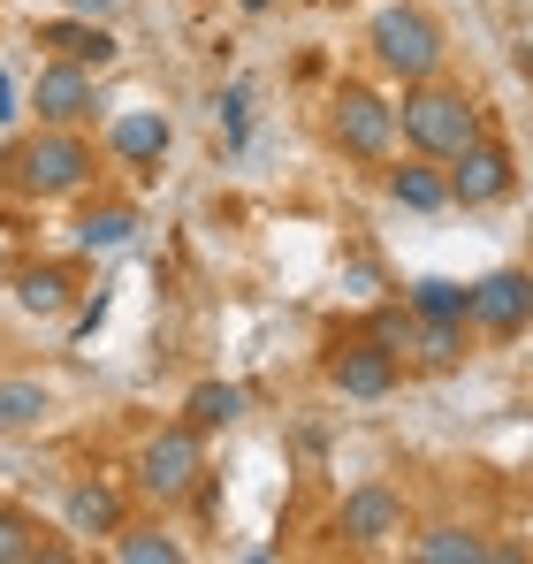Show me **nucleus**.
Wrapping results in <instances>:
<instances>
[{
    "label": "nucleus",
    "instance_id": "f257e3e1",
    "mask_svg": "<svg viewBox=\"0 0 533 564\" xmlns=\"http://www.w3.org/2000/svg\"><path fill=\"white\" fill-rule=\"evenodd\" d=\"M396 130H404V145H420L427 161H457L472 138H480V107L465 93H449V85H412L404 107H396Z\"/></svg>",
    "mask_w": 533,
    "mask_h": 564
},
{
    "label": "nucleus",
    "instance_id": "f03ea898",
    "mask_svg": "<svg viewBox=\"0 0 533 564\" xmlns=\"http://www.w3.org/2000/svg\"><path fill=\"white\" fill-rule=\"evenodd\" d=\"M8 169H15V184L31 191V198H69V191L91 184V145L77 130H54V122H39V138H23L15 153H8Z\"/></svg>",
    "mask_w": 533,
    "mask_h": 564
},
{
    "label": "nucleus",
    "instance_id": "7ed1b4c3",
    "mask_svg": "<svg viewBox=\"0 0 533 564\" xmlns=\"http://www.w3.org/2000/svg\"><path fill=\"white\" fill-rule=\"evenodd\" d=\"M366 39H373L381 69H396L404 85L435 77V62H443V31H435V15H420V8H381Z\"/></svg>",
    "mask_w": 533,
    "mask_h": 564
},
{
    "label": "nucleus",
    "instance_id": "20e7f679",
    "mask_svg": "<svg viewBox=\"0 0 533 564\" xmlns=\"http://www.w3.org/2000/svg\"><path fill=\"white\" fill-rule=\"evenodd\" d=\"M198 473H206V451H198V427L176 420V427H161L145 451H138V488L153 496V503H176L198 488Z\"/></svg>",
    "mask_w": 533,
    "mask_h": 564
},
{
    "label": "nucleus",
    "instance_id": "39448f33",
    "mask_svg": "<svg viewBox=\"0 0 533 564\" xmlns=\"http://www.w3.org/2000/svg\"><path fill=\"white\" fill-rule=\"evenodd\" d=\"M328 130H336V145L358 153V161H381L389 153V138H396V107L381 93H366V85H344L336 93V115H328Z\"/></svg>",
    "mask_w": 533,
    "mask_h": 564
},
{
    "label": "nucleus",
    "instance_id": "423d86ee",
    "mask_svg": "<svg viewBox=\"0 0 533 564\" xmlns=\"http://www.w3.org/2000/svg\"><path fill=\"white\" fill-rule=\"evenodd\" d=\"M465 321H472V328H488V336H519V328L533 321V275H526V268H503V275L472 282Z\"/></svg>",
    "mask_w": 533,
    "mask_h": 564
},
{
    "label": "nucleus",
    "instance_id": "0eeeda50",
    "mask_svg": "<svg viewBox=\"0 0 533 564\" xmlns=\"http://www.w3.org/2000/svg\"><path fill=\"white\" fill-rule=\"evenodd\" d=\"M31 107H39V122L77 130V122L91 115V69H85V62H46V69H39V93H31Z\"/></svg>",
    "mask_w": 533,
    "mask_h": 564
},
{
    "label": "nucleus",
    "instance_id": "6e6552de",
    "mask_svg": "<svg viewBox=\"0 0 533 564\" xmlns=\"http://www.w3.org/2000/svg\"><path fill=\"white\" fill-rule=\"evenodd\" d=\"M503 191H511V153L488 145V138H472V145L457 153V169H449V198H457V206H496Z\"/></svg>",
    "mask_w": 533,
    "mask_h": 564
},
{
    "label": "nucleus",
    "instance_id": "1a4fd4ad",
    "mask_svg": "<svg viewBox=\"0 0 533 564\" xmlns=\"http://www.w3.org/2000/svg\"><path fill=\"white\" fill-rule=\"evenodd\" d=\"M328 381H336L344 397H358V404H373V397L396 389V351H381L373 336H358V344H344V351L328 359Z\"/></svg>",
    "mask_w": 533,
    "mask_h": 564
},
{
    "label": "nucleus",
    "instance_id": "9d476101",
    "mask_svg": "<svg viewBox=\"0 0 533 564\" xmlns=\"http://www.w3.org/2000/svg\"><path fill=\"white\" fill-rule=\"evenodd\" d=\"M39 46H46L54 62H85V69H107V62H115V39H107L91 15H54V23H39Z\"/></svg>",
    "mask_w": 533,
    "mask_h": 564
},
{
    "label": "nucleus",
    "instance_id": "9b49d317",
    "mask_svg": "<svg viewBox=\"0 0 533 564\" xmlns=\"http://www.w3.org/2000/svg\"><path fill=\"white\" fill-rule=\"evenodd\" d=\"M389 534H404V503H396L389 488H351V496H344V542L373 550V542H389Z\"/></svg>",
    "mask_w": 533,
    "mask_h": 564
},
{
    "label": "nucleus",
    "instance_id": "f8f14e48",
    "mask_svg": "<svg viewBox=\"0 0 533 564\" xmlns=\"http://www.w3.org/2000/svg\"><path fill=\"white\" fill-rule=\"evenodd\" d=\"M107 145H115V161H130V169H153V161L168 153V115H115Z\"/></svg>",
    "mask_w": 533,
    "mask_h": 564
},
{
    "label": "nucleus",
    "instance_id": "ddd939ff",
    "mask_svg": "<svg viewBox=\"0 0 533 564\" xmlns=\"http://www.w3.org/2000/svg\"><path fill=\"white\" fill-rule=\"evenodd\" d=\"M404 305H412L420 321H457V328H465V305H472V290H465V282H449V275H420L412 290H404Z\"/></svg>",
    "mask_w": 533,
    "mask_h": 564
},
{
    "label": "nucleus",
    "instance_id": "4468645a",
    "mask_svg": "<svg viewBox=\"0 0 533 564\" xmlns=\"http://www.w3.org/2000/svg\"><path fill=\"white\" fill-rule=\"evenodd\" d=\"M183 420L206 435V427H229V420H244V389L237 381H198L191 389V404H183Z\"/></svg>",
    "mask_w": 533,
    "mask_h": 564
},
{
    "label": "nucleus",
    "instance_id": "2eb2a0df",
    "mask_svg": "<svg viewBox=\"0 0 533 564\" xmlns=\"http://www.w3.org/2000/svg\"><path fill=\"white\" fill-rule=\"evenodd\" d=\"M115 527H122V496L115 488H99V480L69 488V534H115Z\"/></svg>",
    "mask_w": 533,
    "mask_h": 564
},
{
    "label": "nucleus",
    "instance_id": "dca6fc26",
    "mask_svg": "<svg viewBox=\"0 0 533 564\" xmlns=\"http://www.w3.org/2000/svg\"><path fill=\"white\" fill-rule=\"evenodd\" d=\"M412 557H427V564H480V557H496L480 534H465V527H427L420 542H412Z\"/></svg>",
    "mask_w": 533,
    "mask_h": 564
},
{
    "label": "nucleus",
    "instance_id": "f3484780",
    "mask_svg": "<svg viewBox=\"0 0 533 564\" xmlns=\"http://www.w3.org/2000/svg\"><path fill=\"white\" fill-rule=\"evenodd\" d=\"M138 237V214L130 206H91L85 221H77V245L85 252H115V245H130Z\"/></svg>",
    "mask_w": 533,
    "mask_h": 564
},
{
    "label": "nucleus",
    "instance_id": "a211bd4d",
    "mask_svg": "<svg viewBox=\"0 0 533 564\" xmlns=\"http://www.w3.org/2000/svg\"><path fill=\"white\" fill-rule=\"evenodd\" d=\"M115 557H122V564H176L183 542H176V534H161V527H115Z\"/></svg>",
    "mask_w": 533,
    "mask_h": 564
},
{
    "label": "nucleus",
    "instance_id": "6ab92c4d",
    "mask_svg": "<svg viewBox=\"0 0 533 564\" xmlns=\"http://www.w3.org/2000/svg\"><path fill=\"white\" fill-rule=\"evenodd\" d=\"M15 305H23V313H62V305H69V275H62V268H23V275H15Z\"/></svg>",
    "mask_w": 533,
    "mask_h": 564
},
{
    "label": "nucleus",
    "instance_id": "aec40b11",
    "mask_svg": "<svg viewBox=\"0 0 533 564\" xmlns=\"http://www.w3.org/2000/svg\"><path fill=\"white\" fill-rule=\"evenodd\" d=\"M389 191H396L412 214H435V206H449V176H435V169H396V176H389Z\"/></svg>",
    "mask_w": 533,
    "mask_h": 564
},
{
    "label": "nucleus",
    "instance_id": "412c9836",
    "mask_svg": "<svg viewBox=\"0 0 533 564\" xmlns=\"http://www.w3.org/2000/svg\"><path fill=\"white\" fill-rule=\"evenodd\" d=\"M46 404H54V397H46L39 381H0V435H8V427H31Z\"/></svg>",
    "mask_w": 533,
    "mask_h": 564
},
{
    "label": "nucleus",
    "instance_id": "4be33fe9",
    "mask_svg": "<svg viewBox=\"0 0 533 564\" xmlns=\"http://www.w3.org/2000/svg\"><path fill=\"white\" fill-rule=\"evenodd\" d=\"M412 328H420L412 305H381V313H373V344H381V351H412Z\"/></svg>",
    "mask_w": 533,
    "mask_h": 564
},
{
    "label": "nucleus",
    "instance_id": "5701e85b",
    "mask_svg": "<svg viewBox=\"0 0 533 564\" xmlns=\"http://www.w3.org/2000/svg\"><path fill=\"white\" fill-rule=\"evenodd\" d=\"M23 557H39V542H31V527H23V519H8V511H0V564H23Z\"/></svg>",
    "mask_w": 533,
    "mask_h": 564
},
{
    "label": "nucleus",
    "instance_id": "b1692460",
    "mask_svg": "<svg viewBox=\"0 0 533 564\" xmlns=\"http://www.w3.org/2000/svg\"><path fill=\"white\" fill-rule=\"evenodd\" d=\"M244 107H252L244 85H229V93H221V122H229V138H244Z\"/></svg>",
    "mask_w": 533,
    "mask_h": 564
},
{
    "label": "nucleus",
    "instance_id": "393cba45",
    "mask_svg": "<svg viewBox=\"0 0 533 564\" xmlns=\"http://www.w3.org/2000/svg\"><path fill=\"white\" fill-rule=\"evenodd\" d=\"M99 321H107V290H99V297H91L85 313H77V336H91V328H99Z\"/></svg>",
    "mask_w": 533,
    "mask_h": 564
},
{
    "label": "nucleus",
    "instance_id": "a878e982",
    "mask_svg": "<svg viewBox=\"0 0 533 564\" xmlns=\"http://www.w3.org/2000/svg\"><path fill=\"white\" fill-rule=\"evenodd\" d=\"M15 115V85H8V69H0V122Z\"/></svg>",
    "mask_w": 533,
    "mask_h": 564
},
{
    "label": "nucleus",
    "instance_id": "bb28decb",
    "mask_svg": "<svg viewBox=\"0 0 533 564\" xmlns=\"http://www.w3.org/2000/svg\"><path fill=\"white\" fill-rule=\"evenodd\" d=\"M77 15H107V8H122V0H69Z\"/></svg>",
    "mask_w": 533,
    "mask_h": 564
}]
</instances>
